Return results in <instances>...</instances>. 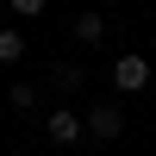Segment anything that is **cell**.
Masks as SVG:
<instances>
[{
	"label": "cell",
	"mask_w": 156,
	"mask_h": 156,
	"mask_svg": "<svg viewBox=\"0 0 156 156\" xmlns=\"http://www.w3.org/2000/svg\"><path fill=\"white\" fill-rule=\"evenodd\" d=\"M112 87H119V94H144V87H150V56L125 50V56L112 62Z\"/></svg>",
	"instance_id": "obj_1"
},
{
	"label": "cell",
	"mask_w": 156,
	"mask_h": 156,
	"mask_svg": "<svg viewBox=\"0 0 156 156\" xmlns=\"http://www.w3.org/2000/svg\"><path fill=\"white\" fill-rule=\"evenodd\" d=\"M44 131H50V144H81L87 137V112H75V106H56L44 119Z\"/></svg>",
	"instance_id": "obj_2"
},
{
	"label": "cell",
	"mask_w": 156,
	"mask_h": 156,
	"mask_svg": "<svg viewBox=\"0 0 156 156\" xmlns=\"http://www.w3.org/2000/svg\"><path fill=\"white\" fill-rule=\"evenodd\" d=\"M125 131V112L112 106V100H100L94 112H87V137H119Z\"/></svg>",
	"instance_id": "obj_3"
},
{
	"label": "cell",
	"mask_w": 156,
	"mask_h": 156,
	"mask_svg": "<svg viewBox=\"0 0 156 156\" xmlns=\"http://www.w3.org/2000/svg\"><path fill=\"white\" fill-rule=\"evenodd\" d=\"M75 37H81V44H100V37H106V19H100L94 6H87V12H75Z\"/></svg>",
	"instance_id": "obj_4"
},
{
	"label": "cell",
	"mask_w": 156,
	"mask_h": 156,
	"mask_svg": "<svg viewBox=\"0 0 156 156\" xmlns=\"http://www.w3.org/2000/svg\"><path fill=\"white\" fill-rule=\"evenodd\" d=\"M25 56V31L19 25H0V62H19Z\"/></svg>",
	"instance_id": "obj_5"
},
{
	"label": "cell",
	"mask_w": 156,
	"mask_h": 156,
	"mask_svg": "<svg viewBox=\"0 0 156 156\" xmlns=\"http://www.w3.org/2000/svg\"><path fill=\"white\" fill-rule=\"evenodd\" d=\"M6 106H12V112H31V106H37V87H25V81L6 87Z\"/></svg>",
	"instance_id": "obj_6"
},
{
	"label": "cell",
	"mask_w": 156,
	"mask_h": 156,
	"mask_svg": "<svg viewBox=\"0 0 156 156\" xmlns=\"http://www.w3.org/2000/svg\"><path fill=\"white\" fill-rule=\"evenodd\" d=\"M6 6H12V12H19V19H37V12H44V6H50V0H6Z\"/></svg>",
	"instance_id": "obj_7"
},
{
	"label": "cell",
	"mask_w": 156,
	"mask_h": 156,
	"mask_svg": "<svg viewBox=\"0 0 156 156\" xmlns=\"http://www.w3.org/2000/svg\"><path fill=\"white\" fill-rule=\"evenodd\" d=\"M0 6H6V0H0Z\"/></svg>",
	"instance_id": "obj_8"
}]
</instances>
